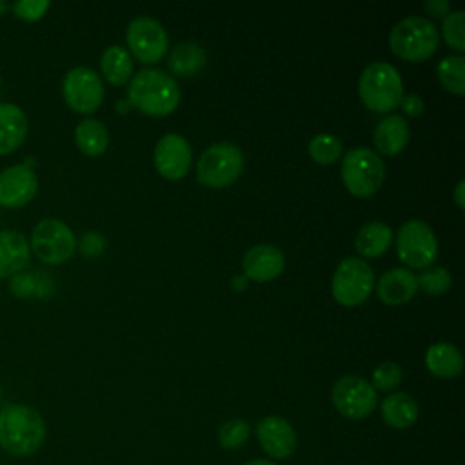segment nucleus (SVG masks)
Masks as SVG:
<instances>
[{"label": "nucleus", "instance_id": "1", "mask_svg": "<svg viewBox=\"0 0 465 465\" xmlns=\"http://www.w3.org/2000/svg\"><path fill=\"white\" fill-rule=\"evenodd\" d=\"M47 425L42 414L25 403L0 407V447L18 458L35 454L45 441Z\"/></svg>", "mask_w": 465, "mask_h": 465}, {"label": "nucleus", "instance_id": "2", "mask_svg": "<svg viewBox=\"0 0 465 465\" xmlns=\"http://www.w3.org/2000/svg\"><path fill=\"white\" fill-rule=\"evenodd\" d=\"M129 104L149 116H167L180 104L176 80L160 69L138 71L127 87Z\"/></svg>", "mask_w": 465, "mask_h": 465}, {"label": "nucleus", "instance_id": "3", "mask_svg": "<svg viewBox=\"0 0 465 465\" xmlns=\"http://www.w3.org/2000/svg\"><path fill=\"white\" fill-rule=\"evenodd\" d=\"M358 94L367 109L391 113L403 98V82L398 69L387 62L367 65L358 80Z\"/></svg>", "mask_w": 465, "mask_h": 465}, {"label": "nucleus", "instance_id": "4", "mask_svg": "<svg viewBox=\"0 0 465 465\" xmlns=\"http://www.w3.org/2000/svg\"><path fill=\"white\" fill-rule=\"evenodd\" d=\"M440 44L436 25L423 16L401 18L389 33L392 53L407 62L429 60Z\"/></svg>", "mask_w": 465, "mask_h": 465}, {"label": "nucleus", "instance_id": "5", "mask_svg": "<svg viewBox=\"0 0 465 465\" xmlns=\"http://www.w3.org/2000/svg\"><path fill=\"white\" fill-rule=\"evenodd\" d=\"M243 153L231 142L209 145L198 158L196 178L211 189H223L234 183L243 171Z\"/></svg>", "mask_w": 465, "mask_h": 465}, {"label": "nucleus", "instance_id": "6", "mask_svg": "<svg viewBox=\"0 0 465 465\" xmlns=\"http://www.w3.org/2000/svg\"><path fill=\"white\" fill-rule=\"evenodd\" d=\"M385 165L369 147H354L341 160V180L352 196H372L383 183Z\"/></svg>", "mask_w": 465, "mask_h": 465}, {"label": "nucleus", "instance_id": "7", "mask_svg": "<svg viewBox=\"0 0 465 465\" xmlns=\"http://www.w3.org/2000/svg\"><path fill=\"white\" fill-rule=\"evenodd\" d=\"M374 272L361 258L349 256L341 260L332 274L331 289L334 300L343 307L361 305L374 291Z\"/></svg>", "mask_w": 465, "mask_h": 465}, {"label": "nucleus", "instance_id": "8", "mask_svg": "<svg viewBox=\"0 0 465 465\" xmlns=\"http://www.w3.org/2000/svg\"><path fill=\"white\" fill-rule=\"evenodd\" d=\"M29 249L40 262L47 265H60L73 256L76 238L71 227L62 220L44 218L31 231Z\"/></svg>", "mask_w": 465, "mask_h": 465}, {"label": "nucleus", "instance_id": "9", "mask_svg": "<svg viewBox=\"0 0 465 465\" xmlns=\"http://www.w3.org/2000/svg\"><path fill=\"white\" fill-rule=\"evenodd\" d=\"M398 258L412 269H429L438 256V240L421 220L405 222L396 232Z\"/></svg>", "mask_w": 465, "mask_h": 465}, {"label": "nucleus", "instance_id": "10", "mask_svg": "<svg viewBox=\"0 0 465 465\" xmlns=\"http://www.w3.org/2000/svg\"><path fill=\"white\" fill-rule=\"evenodd\" d=\"M104 94L102 78L91 67H73L62 80V96L65 104L80 114L94 113L102 105Z\"/></svg>", "mask_w": 465, "mask_h": 465}, {"label": "nucleus", "instance_id": "11", "mask_svg": "<svg viewBox=\"0 0 465 465\" xmlns=\"http://www.w3.org/2000/svg\"><path fill=\"white\" fill-rule=\"evenodd\" d=\"M331 400L343 418L361 420L376 409L378 392L367 380L354 374H345L334 383Z\"/></svg>", "mask_w": 465, "mask_h": 465}, {"label": "nucleus", "instance_id": "12", "mask_svg": "<svg viewBox=\"0 0 465 465\" xmlns=\"http://www.w3.org/2000/svg\"><path fill=\"white\" fill-rule=\"evenodd\" d=\"M129 54L138 58L142 64H156L165 56L169 36L163 25L151 16L134 18L125 33Z\"/></svg>", "mask_w": 465, "mask_h": 465}, {"label": "nucleus", "instance_id": "13", "mask_svg": "<svg viewBox=\"0 0 465 465\" xmlns=\"http://www.w3.org/2000/svg\"><path fill=\"white\" fill-rule=\"evenodd\" d=\"M38 193V178L29 163L9 165L0 171V205L18 209L27 205Z\"/></svg>", "mask_w": 465, "mask_h": 465}, {"label": "nucleus", "instance_id": "14", "mask_svg": "<svg viewBox=\"0 0 465 465\" xmlns=\"http://www.w3.org/2000/svg\"><path fill=\"white\" fill-rule=\"evenodd\" d=\"M193 151L189 142L176 134L169 133L156 142L154 147V167L167 180H182L191 167Z\"/></svg>", "mask_w": 465, "mask_h": 465}, {"label": "nucleus", "instance_id": "15", "mask_svg": "<svg viewBox=\"0 0 465 465\" xmlns=\"http://www.w3.org/2000/svg\"><path fill=\"white\" fill-rule=\"evenodd\" d=\"M256 438L262 450L274 460H287L298 445L294 427L282 416L271 414L258 421Z\"/></svg>", "mask_w": 465, "mask_h": 465}, {"label": "nucleus", "instance_id": "16", "mask_svg": "<svg viewBox=\"0 0 465 465\" xmlns=\"http://www.w3.org/2000/svg\"><path fill=\"white\" fill-rule=\"evenodd\" d=\"M243 272L252 282H271L278 278L285 267L283 252L269 243L251 247L242 260Z\"/></svg>", "mask_w": 465, "mask_h": 465}, {"label": "nucleus", "instance_id": "17", "mask_svg": "<svg viewBox=\"0 0 465 465\" xmlns=\"http://www.w3.org/2000/svg\"><path fill=\"white\" fill-rule=\"evenodd\" d=\"M376 294L385 305H403L418 292V276L409 269L396 267L383 272L378 280Z\"/></svg>", "mask_w": 465, "mask_h": 465}, {"label": "nucleus", "instance_id": "18", "mask_svg": "<svg viewBox=\"0 0 465 465\" xmlns=\"http://www.w3.org/2000/svg\"><path fill=\"white\" fill-rule=\"evenodd\" d=\"M29 122L22 107L0 102V154L15 153L27 138Z\"/></svg>", "mask_w": 465, "mask_h": 465}, {"label": "nucleus", "instance_id": "19", "mask_svg": "<svg viewBox=\"0 0 465 465\" xmlns=\"http://www.w3.org/2000/svg\"><path fill=\"white\" fill-rule=\"evenodd\" d=\"M31 260L27 238L18 231H0V278L20 272Z\"/></svg>", "mask_w": 465, "mask_h": 465}, {"label": "nucleus", "instance_id": "20", "mask_svg": "<svg viewBox=\"0 0 465 465\" xmlns=\"http://www.w3.org/2000/svg\"><path fill=\"white\" fill-rule=\"evenodd\" d=\"M372 142L381 154L394 156L401 153L409 142L407 120L400 114H389L381 118L374 127Z\"/></svg>", "mask_w": 465, "mask_h": 465}, {"label": "nucleus", "instance_id": "21", "mask_svg": "<svg viewBox=\"0 0 465 465\" xmlns=\"http://www.w3.org/2000/svg\"><path fill=\"white\" fill-rule=\"evenodd\" d=\"M425 365L432 376L441 380H452L458 378L463 371V356L456 345L438 341L427 349Z\"/></svg>", "mask_w": 465, "mask_h": 465}, {"label": "nucleus", "instance_id": "22", "mask_svg": "<svg viewBox=\"0 0 465 465\" xmlns=\"http://www.w3.org/2000/svg\"><path fill=\"white\" fill-rule=\"evenodd\" d=\"M380 412L383 421L398 430L409 429L416 423L420 409L416 400L407 392H392L383 398L380 405Z\"/></svg>", "mask_w": 465, "mask_h": 465}, {"label": "nucleus", "instance_id": "23", "mask_svg": "<svg viewBox=\"0 0 465 465\" xmlns=\"http://www.w3.org/2000/svg\"><path fill=\"white\" fill-rule=\"evenodd\" d=\"M354 243H356V251L363 258H378L383 252H387V249L391 247L392 229L383 222L365 223L358 231Z\"/></svg>", "mask_w": 465, "mask_h": 465}, {"label": "nucleus", "instance_id": "24", "mask_svg": "<svg viewBox=\"0 0 465 465\" xmlns=\"http://www.w3.org/2000/svg\"><path fill=\"white\" fill-rule=\"evenodd\" d=\"M74 143L85 156H100L109 145L107 127L96 118H84L74 129Z\"/></svg>", "mask_w": 465, "mask_h": 465}, {"label": "nucleus", "instance_id": "25", "mask_svg": "<svg viewBox=\"0 0 465 465\" xmlns=\"http://www.w3.org/2000/svg\"><path fill=\"white\" fill-rule=\"evenodd\" d=\"M205 60L207 53L203 47L194 42H182L169 53L167 64L176 76H193L205 65Z\"/></svg>", "mask_w": 465, "mask_h": 465}, {"label": "nucleus", "instance_id": "26", "mask_svg": "<svg viewBox=\"0 0 465 465\" xmlns=\"http://www.w3.org/2000/svg\"><path fill=\"white\" fill-rule=\"evenodd\" d=\"M100 69L104 78L113 85H124L133 73V60L122 45H109L100 56Z\"/></svg>", "mask_w": 465, "mask_h": 465}, {"label": "nucleus", "instance_id": "27", "mask_svg": "<svg viewBox=\"0 0 465 465\" xmlns=\"http://www.w3.org/2000/svg\"><path fill=\"white\" fill-rule=\"evenodd\" d=\"M9 291L15 298H29V296H47L51 285L47 282V274L38 271H20L11 276Z\"/></svg>", "mask_w": 465, "mask_h": 465}, {"label": "nucleus", "instance_id": "28", "mask_svg": "<svg viewBox=\"0 0 465 465\" xmlns=\"http://www.w3.org/2000/svg\"><path fill=\"white\" fill-rule=\"evenodd\" d=\"M438 80L440 84L452 94L461 96L465 93V82H463V74H465V58L461 54H450L445 56L436 69Z\"/></svg>", "mask_w": 465, "mask_h": 465}, {"label": "nucleus", "instance_id": "29", "mask_svg": "<svg viewBox=\"0 0 465 465\" xmlns=\"http://www.w3.org/2000/svg\"><path fill=\"white\" fill-rule=\"evenodd\" d=\"M309 154L320 165H331L341 156V142L329 133H320L309 142Z\"/></svg>", "mask_w": 465, "mask_h": 465}, {"label": "nucleus", "instance_id": "30", "mask_svg": "<svg viewBox=\"0 0 465 465\" xmlns=\"http://www.w3.org/2000/svg\"><path fill=\"white\" fill-rule=\"evenodd\" d=\"M249 432H251V427H249V423L245 420L232 418V420H227L218 429V441H220V445L223 449L236 450V449H240L247 441Z\"/></svg>", "mask_w": 465, "mask_h": 465}, {"label": "nucleus", "instance_id": "31", "mask_svg": "<svg viewBox=\"0 0 465 465\" xmlns=\"http://www.w3.org/2000/svg\"><path fill=\"white\" fill-rule=\"evenodd\" d=\"M463 27H465V13L463 11H450L447 16H443V25H441L443 38L449 47H452L460 53L465 49Z\"/></svg>", "mask_w": 465, "mask_h": 465}, {"label": "nucleus", "instance_id": "32", "mask_svg": "<svg viewBox=\"0 0 465 465\" xmlns=\"http://www.w3.org/2000/svg\"><path fill=\"white\" fill-rule=\"evenodd\" d=\"M403 378V371L396 361H383L372 371V387L374 391H394Z\"/></svg>", "mask_w": 465, "mask_h": 465}, {"label": "nucleus", "instance_id": "33", "mask_svg": "<svg viewBox=\"0 0 465 465\" xmlns=\"http://www.w3.org/2000/svg\"><path fill=\"white\" fill-rule=\"evenodd\" d=\"M452 283L450 272L443 267H430L425 269L420 276H418V285L423 287V291L430 296H440L443 292L449 291Z\"/></svg>", "mask_w": 465, "mask_h": 465}, {"label": "nucleus", "instance_id": "34", "mask_svg": "<svg viewBox=\"0 0 465 465\" xmlns=\"http://www.w3.org/2000/svg\"><path fill=\"white\" fill-rule=\"evenodd\" d=\"M49 5L47 0H16L11 9L15 16L24 22H36L47 13Z\"/></svg>", "mask_w": 465, "mask_h": 465}, {"label": "nucleus", "instance_id": "35", "mask_svg": "<svg viewBox=\"0 0 465 465\" xmlns=\"http://www.w3.org/2000/svg\"><path fill=\"white\" fill-rule=\"evenodd\" d=\"M400 105H401L403 113H405L407 116H411V118H416V116H420V114L425 111L423 98L418 96V94H407V96H403L401 102H400Z\"/></svg>", "mask_w": 465, "mask_h": 465}, {"label": "nucleus", "instance_id": "36", "mask_svg": "<svg viewBox=\"0 0 465 465\" xmlns=\"http://www.w3.org/2000/svg\"><path fill=\"white\" fill-rule=\"evenodd\" d=\"M425 7L434 16H447L450 13V4L447 0H429Z\"/></svg>", "mask_w": 465, "mask_h": 465}, {"label": "nucleus", "instance_id": "37", "mask_svg": "<svg viewBox=\"0 0 465 465\" xmlns=\"http://www.w3.org/2000/svg\"><path fill=\"white\" fill-rule=\"evenodd\" d=\"M463 191H465V182H463V180H460V182H458V185H456V189H454V200H456V205H458L460 209H463V207H465Z\"/></svg>", "mask_w": 465, "mask_h": 465}, {"label": "nucleus", "instance_id": "38", "mask_svg": "<svg viewBox=\"0 0 465 465\" xmlns=\"http://www.w3.org/2000/svg\"><path fill=\"white\" fill-rule=\"evenodd\" d=\"M243 465H276V461H272V460H263V458H258V460H251V461H247V463H243Z\"/></svg>", "mask_w": 465, "mask_h": 465}, {"label": "nucleus", "instance_id": "39", "mask_svg": "<svg viewBox=\"0 0 465 465\" xmlns=\"http://www.w3.org/2000/svg\"><path fill=\"white\" fill-rule=\"evenodd\" d=\"M9 9H11V5H9L7 2H2V0H0V15H4V13L9 11Z\"/></svg>", "mask_w": 465, "mask_h": 465}, {"label": "nucleus", "instance_id": "40", "mask_svg": "<svg viewBox=\"0 0 465 465\" xmlns=\"http://www.w3.org/2000/svg\"><path fill=\"white\" fill-rule=\"evenodd\" d=\"M0 403H2V389H0Z\"/></svg>", "mask_w": 465, "mask_h": 465}]
</instances>
